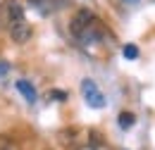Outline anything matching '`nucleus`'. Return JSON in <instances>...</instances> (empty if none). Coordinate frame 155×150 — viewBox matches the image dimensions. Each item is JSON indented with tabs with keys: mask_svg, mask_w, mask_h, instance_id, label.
<instances>
[{
	"mask_svg": "<svg viewBox=\"0 0 155 150\" xmlns=\"http://www.w3.org/2000/svg\"><path fill=\"white\" fill-rule=\"evenodd\" d=\"M69 29H72L74 38L84 41V43H98L100 38L105 36V29H103L100 19L93 17L88 10L77 12V17L72 19V26H69Z\"/></svg>",
	"mask_w": 155,
	"mask_h": 150,
	"instance_id": "nucleus-1",
	"label": "nucleus"
},
{
	"mask_svg": "<svg viewBox=\"0 0 155 150\" xmlns=\"http://www.w3.org/2000/svg\"><path fill=\"white\" fill-rule=\"evenodd\" d=\"M7 31H10V36L15 43H26L31 34H34V29H31V24L26 21V17L19 19V21H12V24H7Z\"/></svg>",
	"mask_w": 155,
	"mask_h": 150,
	"instance_id": "nucleus-2",
	"label": "nucleus"
},
{
	"mask_svg": "<svg viewBox=\"0 0 155 150\" xmlns=\"http://www.w3.org/2000/svg\"><path fill=\"white\" fill-rule=\"evenodd\" d=\"M81 91H84V95H86V103H88L91 107H103V105H105L103 93L98 91V86L91 81V79H86V81L81 83Z\"/></svg>",
	"mask_w": 155,
	"mask_h": 150,
	"instance_id": "nucleus-3",
	"label": "nucleus"
},
{
	"mask_svg": "<svg viewBox=\"0 0 155 150\" xmlns=\"http://www.w3.org/2000/svg\"><path fill=\"white\" fill-rule=\"evenodd\" d=\"M2 15H5V24L19 21V19H24V7H21L17 0H7L2 5Z\"/></svg>",
	"mask_w": 155,
	"mask_h": 150,
	"instance_id": "nucleus-4",
	"label": "nucleus"
},
{
	"mask_svg": "<svg viewBox=\"0 0 155 150\" xmlns=\"http://www.w3.org/2000/svg\"><path fill=\"white\" fill-rule=\"evenodd\" d=\"M60 143L67 150H79L81 148V131L79 129H64L60 133Z\"/></svg>",
	"mask_w": 155,
	"mask_h": 150,
	"instance_id": "nucleus-5",
	"label": "nucleus"
},
{
	"mask_svg": "<svg viewBox=\"0 0 155 150\" xmlns=\"http://www.w3.org/2000/svg\"><path fill=\"white\" fill-rule=\"evenodd\" d=\"M31 5H34V7H38L43 15H48V12L60 10V7L64 5V0H31Z\"/></svg>",
	"mask_w": 155,
	"mask_h": 150,
	"instance_id": "nucleus-6",
	"label": "nucleus"
},
{
	"mask_svg": "<svg viewBox=\"0 0 155 150\" xmlns=\"http://www.w3.org/2000/svg\"><path fill=\"white\" fill-rule=\"evenodd\" d=\"M0 150H21L19 141L7 136V133H0Z\"/></svg>",
	"mask_w": 155,
	"mask_h": 150,
	"instance_id": "nucleus-7",
	"label": "nucleus"
},
{
	"mask_svg": "<svg viewBox=\"0 0 155 150\" xmlns=\"http://www.w3.org/2000/svg\"><path fill=\"white\" fill-rule=\"evenodd\" d=\"M17 88H19L21 93L26 95V100H29V103H34V100H36V91H34V86H31V83H26V81H19V83H17Z\"/></svg>",
	"mask_w": 155,
	"mask_h": 150,
	"instance_id": "nucleus-8",
	"label": "nucleus"
},
{
	"mask_svg": "<svg viewBox=\"0 0 155 150\" xmlns=\"http://www.w3.org/2000/svg\"><path fill=\"white\" fill-rule=\"evenodd\" d=\"M134 122H136V117H134L131 112H122V114H119V126H122V129L134 126Z\"/></svg>",
	"mask_w": 155,
	"mask_h": 150,
	"instance_id": "nucleus-9",
	"label": "nucleus"
},
{
	"mask_svg": "<svg viewBox=\"0 0 155 150\" xmlns=\"http://www.w3.org/2000/svg\"><path fill=\"white\" fill-rule=\"evenodd\" d=\"M124 55L129 57V60H136L138 57V48L136 45H124Z\"/></svg>",
	"mask_w": 155,
	"mask_h": 150,
	"instance_id": "nucleus-10",
	"label": "nucleus"
},
{
	"mask_svg": "<svg viewBox=\"0 0 155 150\" xmlns=\"http://www.w3.org/2000/svg\"><path fill=\"white\" fill-rule=\"evenodd\" d=\"M2 74H7V64L0 60V76H2Z\"/></svg>",
	"mask_w": 155,
	"mask_h": 150,
	"instance_id": "nucleus-11",
	"label": "nucleus"
},
{
	"mask_svg": "<svg viewBox=\"0 0 155 150\" xmlns=\"http://www.w3.org/2000/svg\"><path fill=\"white\" fill-rule=\"evenodd\" d=\"M53 95H55V100H64V93H60V91H55Z\"/></svg>",
	"mask_w": 155,
	"mask_h": 150,
	"instance_id": "nucleus-12",
	"label": "nucleus"
}]
</instances>
